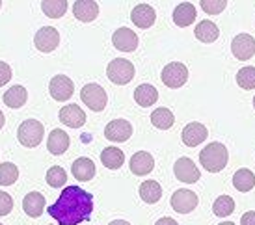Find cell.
<instances>
[{
	"mask_svg": "<svg viewBox=\"0 0 255 225\" xmlns=\"http://www.w3.org/2000/svg\"><path fill=\"white\" fill-rule=\"evenodd\" d=\"M71 173L77 181L88 183V181H92L93 177H95V164H93V160L86 158V156L77 158L71 166Z\"/></svg>",
	"mask_w": 255,
	"mask_h": 225,
	"instance_id": "obj_21",
	"label": "cell"
},
{
	"mask_svg": "<svg viewBox=\"0 0 255 225\" xmlns=\"http://www.w3.org/2000/svg\"><path fill=\"white\" fill-rule=\"evenodd\" d=\"M173 173L177 177L181 183H186V184H194L199 181V173L198 166L194 164V160H190L188 156H181L175 164H173Z\"/></svg>",
	"mask_w": 255,
	"mask_h": 225,
	"instance_id": "obj_7",
	"label": "cell"
},
{
	"mask_svg": "<svg viewBox=\"0 0 255 225\" xmlns=\"http://www.w3.org/2000/svg\"><path fill=\"white\" fill-rule=\"evenodd\" d=\"M134 101L143 108H149V106H153L158 101V92H156L155 86L142 84L134 90Z\"/></svg>",
	"mask_w": 255,
	"mask_h": 225,
	"instance_id": "obj_23",
	"label": "cell"
},
{
	"mask_svg": "<svg viewBox=\"0 0 255 225\" xmlns=\"http://www.w3.org/2000/svg\"><path fill=\"white\" fill-rule=\"evenodd\" d=\"M162 82L171 90H177V88H183L188 80V69L186 65L181 64V62H171L162 69Z\"/></svg>",
	"mask_w": 255,
	"mask_h": 225,
	"instance_id": "obj_6",
	"label": "cell"
},
{
	"mask_svg": "<svg viewBox=\"0 0 255 225\" xmlns=\"http://www.w3.org/2000/svg\"><path fill=\"white\" fill-rule=\"evenodd\" d=\"M207 136H209V130L205 128V125H201L198 121H192L183 128L181 140H183L186 147H196V145H199V143H203L207 140Z\"/></svg>",
	"mask_w": 255,
	"mask_h": 225,
	"instance_id": "obj_12",
	"label": "cell"
},
{
	"mask_svg": "<svg viewBox=\"0 0 255 225\" xmlns=\"http://www.w3.org/2000/svg\"><path fill=\"white\" fill-rule=\"evenodd\" d=\"M0 7H2V2H0Z\"/></svg>",
	"mask_w": 255,
	"mask_h": 225,
	"instance_id": "obj_44",
	"label": "cell"
},
{
	"mask_svg": "<svg viewBox=\"0 0 255 225\" xmlns=\"http://www.w3.org/2000/svg\"><path fill=\"white\" fill-rule=\"evenodd\" d=\"M58 115H60V121L65 127L80 128L86 123V113L78 105H65Z\"/></svg>",
	"mask_w": 255,
	"mask_h": 225,
	"instance_id": "obj_15",
	"label": "cell"
},
{
	"mask_svg": "<svg viewBox=\"0 0 255 225\" xmlns=\"http://www.w3.org/2000/svg\"><path fill=\"white\" fill-rule=\"evenodd\" d=\"M101 162L108 169H120L123 166V162H125V155L118 147H107L103 149V153H101Z\"/></svg>",
	"mask_w": 255,
	"mask_h": 225,
	"instance_id": "obj_26",
	"label": "cell"
},
{
	"mask_svg": "<svg viewBox=\"0 0 255 225\" xmlns=\"http://www.w3.org/2000/svg\"><path fill=\"white\" fill-rule=\"evenodd\" d=\"M13 209V199L7 192L0 190V216H7Z\"/></svg>",
	"mask_w": 255,
	"mask_h": 225,
	"instance_id": "obj_36",
	"label": "cell"
},
{
	"mask_svg": "<svg viewBox=\"0 0 255 225\" xmlns=\"http://www.w3.org/2000/svg\"><path fill=\"white\" fill-rule=\"evenodd\" d=\"M151 123H153V127L160 128V130H168V128L173 127L175 115H173L171 110H168V108H156V110H153V113H151Z\"/></svg>",
	"mask_w": 255,
	"mask_h": 225,
	"instance_id": "obj_28",
	"label": "cell"
},
{
	"mask_svg": "<svg viewBox=\"0 0 255 225\" xmlns=\"http://www.w3.org/2000/svg\"><path fill=\"white\" fill-rule=\"evenodd\" d=\"M108 225H130V224L125 222V220H114V222H110Z\"/></svg>",
	"mask_w": 255,
	"mask_h": 225,
	"instance_id": "obj_40",
	"label": "cell"
},
{
	"mask_svg": "<svg viewBox=\"0 0 255 225\" xmlns=\"http://www.w3.org/2000/svg\"><path fill=\"white\" fill-rule=\"evenodd\" d=\"M170 203L175 212H179V214H188V212H192L196 207H198L199 199H198V194H196V192L177 190V192H173Z\"/></svg>",
	"mask_w": 255,
	"mask_h": 225,
	"instance_id": "obj_10",
	"label": "cell"
},
{
	"mask_svg": "<svg viewBox=\"0 0 255 225\" xmlns=\"http://www.w3.org/2000/svg\"><path fill=\"white\" fill-rule=\"evenodd\" d=\"M155 225H179V224L173 218H168V216H166V218H160V220H158V222H156Z\"/></svg>",
	"mask_w": 255,
	"mask_h": 225,
	"instance_id": "obj_39",
	"label": "cell"
},
{
	"mask_svg": "<svg viewBox=\"0 0 255 225\" xmlns=\"http://www.w3.org/2000/svg\"><path fill=\"white\" fill-rule=\"evenodd\" d=\"M34 45L41 52H52L60 45V34H58V30L54 26H43V28H39L36 37H34Z\"/></svg>",
	"mask_w": 255,
	"mask_h": 225,
	"instance_id": "obj_11",
	"label": "cell"
},
{
	"mask_svg": "<svg viewBox=\"0 0 255 225\" xmlns=\"http://www.w3.org/2000/svg\"><path fill=\"white\" fill-rule=\"evenodd\" d=\"M201 9L209 15H218L222 13L224 9L227 7V2L226 0H201Z\"/></svg>",
	"mask_w": 255,
	"mask_h": 225,
	"instance_id": "obj_35",
	"label": "cell"
},
{
	"mask_svg": "<svg viewBox=\"0 0 255 225\" xmlns=\"http://www.w3.org/2000/svg\"><path fill=\"white\" fill-rule=\"evenodd\" d=\"M140 197L149 205L156 203L162 197V186L156 183V181H143L140 184Z\"/></svg>",
	"mask_w": 255,
	"mask_h": 225,
	"instance_id": "obj_27",
	"label": "cell"
},
{
	"mask_svg": "<svg viewBox=\"0 0 255 225\" xmlns=\"http://www.w3.org/2000/svg\"><path fill=\"white\" fill-rule=\"evenodd\" d=\"M233 186L239 192H250L255 186V175L254 171L248 168L239 169L233 175Z\"/></svg>",
	"mask_w": 255,
	"mask_h": 225,
	"instance_id": "obj_29",
	"label": "cell"
},
{
	"mask_svg": "<svg viewBox=\"0 0 255 225\" xmlns=\"http://www.w3.org/2000/svg\"><path fill=\"white\" fill-rule=\"evenodd\" d=\"M227 160H229V153H227V147L220 141H213L209 143L207 147L201 149L199 153V162L201 166L211 171V173H218L227 166Z\"/></svg>",
	"mask_w": 255,
	"mask_h": 225,
	"instance_id": "obj_2",
	"label": "cell"
},
{
	"mask_svg": "<svg viewBox=\"0 0 255 225\" xmlns=\"http://www.w3.org/2000/svg\"><path fill=\"white\" fill-rule=\"evenodd\" d=\"M218 225H235L233 222H222V224H218Z\"/></svg>",
	"mask_w": 255,
	"mask_h": 225,
	"instance_id": "obj_42",
	"label": "cell"
},
{
	"mask_svg": "<svg viewBox=\"0 0 255 225\" xmlns=\"http://www.w3.org/2000/svg\"><path fill=\"white\" fill-rule=\"evenodd\" d=\"M105 136L110 141H127L132 136V125L127 119H114L105 127Z\"/></svg>",
	"mask_w": 255,
	"mask_h": 225,
	"instance_id": "obj_14",
	"label": "cell"
},
{
	"mask_svg": "<svg viewBox=\"0 0 255 225\" xmlns=\"http://www.w3.org/2000/svg\"><path fill=\"white\" fill-rule=\"evenodd\" d=\"M213 212L218 218H227L235 212V199L231 196H220L213 203Z\"/></svg>",
	"mask_w": 255,
	"mask_h": 225,
	"instance_id": "obj_31",
	"label": "cell"
},
{
	"mask_svg": "<svg viewBox=\"0 0 255 225\" xmlns=\"http://www.w3.org/2000/svg\"><path fill=\"white\" fill-rule=\"evenodd\" d=\"M237 84L241 86L242 90H254L255 88V67L248 65V67H242L237 73Z\"/></svg>",
	"mask_w": 255,
	"mask_h": 225,
	"instance_id": "obj_34",
	"label": "cell"
},
{
	"mask_svg": "<svg viewBox=\"0 0 255 225\" xmlns=\"http://www.w3.org/2000/svg\"><path fill=\"white\" fill-rule=\"evenodd\" d=\"M73 13L78 21L82 22H92L97 19L99 15V4L93 0H77L73 4Z\"/></svg>",
	"mask_w": 255,
	"mask_h": 225,
	"instance_id": "obj_18",
	"label": "cell"
},
{
	"mask_svg": "<svg viewBox=\"0 0 255 225\" xmlns=\"http://www.w3.org/2000/svg\"><path fill=\"white\" fill-rule=\"evenodd\" d=\"M155 19H156L155 9L149 6V4H138V6H134V9L130 11V21L142 30L151 28V26L155 24Z\"/></svg>",
	"mask_w": 255,
	"mask_h": 225,
	"instance_id": "obj_16",
	"label": "cell"
},
{
	"mask_svg": "<svg viewBox=\"0 0 255 225\" xmlns=\"http://www.w3.org/2000/svg\"><path fill=\"white\" fill-rule=\"evenodd\" d=\"M19 179V168L11 162L0 164V186H11Z\"/></svg>",
	"mask_w": 255,
	"mask_h": 225,
	"instance_id": "obj_32",
	"label": "cell"
},
{
	"mask_svg": "<svg viewBox=\"0 0 255 225\" xmlns=\"http://www.w3.org/2000/svg\"><path fill=\"white\" fill-rule=\"evenodd\" d=\"M67 183V173H65L64 168L60 166H52L47 171V184L52 186V188H62Z\"/></svg>",
	"mask_w": 255,
	"mask_h": 225,
	"instance_id": "obj_33",
	"label": "cell"
},
{
	"mask_svg": "<svg viewBox=\"0 0 255 225\" xmlns=\"http://www.w3.org/2000/svg\"><path fill=\"white\" fill-rule=\"evenodd\" d=\"M11 67L6 64V62H0V86H6L11 78Z\"/></svg>",
	"mask_w": 255,
	"mask_h": 225,
	"instance_id": "obj_37",
	"label": "cell"
},
{
	"mask_svg": "<svg viewBox=\"0 0 255 225\" xmlns=\"http://www.w3.org/2000/svg\"><path fill=\"white\" fill-rule=\"evenodd\" d=\"M4 105L9 108H21L24 106V103L28 101V93L24 86H11L6 93H4Z\"/></svg>",
	"mask_w": 255,
	"mask_h": 225,
	"instance_id": "obj_24",
	"label": "cell"
},
{
	"mask_svg": "<svg viewBox=\"0 0 255 225\" xmlns=\"http://www.w3.org/2000/svg\"><path fill=\"white\" fill-rule=\"evenodd\" d=\"M194 34H196V37H198L201 43H213L218 39L220 28H218V24H214L213 21H201V22H198Z\"/></svg>",
	"mask_w": 255,
	"mask_h": 225,
	"instance_id": "obj_25",
	"label": "cell"
},
{
	"mask_svg": "<svg viewBox=\"0 0 255 225\" xmlns=\"http://www.w3.org/2000/svg\"><path fill=\"white\" fill-rule=\"evenodd\" d=\"M4 121H6L4 119V113H2V110H0V128L4 127Z\"/></svg>",
	"mask_w": 255,
	"mask_h": 225,
	"instance_id": "obj_41",
	"label": "cell"
},
{
	"mask_svg": "<svg viewBox=\"0 0 255 225\" xmlns=\"http://www.w3.org/2000/svg\"><path fill=\"white\" fill-rule=\"evenodd\" d=\"M93 212V196L80 186H65L56 203L49 207L50 218L60 225H78L88 222Z\"/></svg>",
	"mask_w": 255,
	"mask_h": 225,
	"instance_id": "obj_1",
	"label": "cell"
},
{
	"mask_svg": "<svg viewBox=\"0 0 255 225\" xmlns=\"http://www.w3.org/2000/svg\"><path fill=\"white\" fill-rule=\"evenodd\" d=\"M241 225H255V211L244 212L241 218Z\"/></svg>",
	"mask_w": 255,
	"mask_h": 225,
	"instance_id": "obj_38",
	"label": "cell"
},
{
	"mask_svg": "<svg viewBox=\"0 0 255 225\" xmlns=\"http://www.w3.org/2000/svg\"><path fill=\"white\" fill-rule=\"evenodd\" d=\"M196 15H198V11H196V6L192 2H181L173 9V22L181 28H184V26H190L192 22L196 21Z\"/></svg>",
	"mask_w": 255,
	"mask_h": 225,
	"instance_id": "obj_22",
	"label": "cell"
},
{
	"mask_svg": "<svg viewBox=\"0 0 255 225\" xmlns=\"http://www.w3.org/2000/svg\"><path fill=\"white\" fill-rule=\"evenodd\" d=\"M112 43H114V47L118 50H121V52H132V50L138 49L140 39H138V35H136L132 30L123 26V28H118L114 32Z\"/></svg>",
	"mask_w": 255,
	"mask_h": 225,
	"instance_id": "obj_13",
	"label": "cell"
},
{
	"mask_svg": "<svg viewBox=\"0 0 255 225\" xmlns=\"http://www.w3.org/2000/svg\"><path fill=\"white\" fill-rule=\"evenodd\" d=\"M49 92H50V97L54 99V101H69L71 95L75 93V84H73V80L69 77H65V75H56V77L50 80L49 84Z\"/></svg>",
	"mask_w": 255,
	"mask_h": 225,
	"instance_id": "obj_8",
	"label": "cell"
},
{
	"mask_svg": "<svg viewBox=\"0 0 255 225\" xmlns=\"http://www.w3.org/2000/svg\"><path fill=\"white\" fill-rule=\"evenodd\" d=\"M107 77L114 84L125 86L134 78V65L125 58H114L107 67Z\"/></svg>",
	"mask_w": 255,
	"mask_h": 225,
	"instance_id": "obj_4",
	"label": "cell"
},
{
	"mask_svg": "<svg viewBox=\"0 0 255 225\" xmlns=\"http://www.w3.org/2000/svg\"><path fill=\"white\" fill-rule=\"evenodd\" d=\"M231 52L237 60H250L255 54V39L250 34H239L231 41Z\"/></svg>",
	"mask_w": 255,
	"mask_h": 225,
	"instance_id": "obj_9",
	"label": "cell"
},
{
	"mask_svg": "<svg viewBox=\"0 0 255 225\" xmlns=\"http://www.w3.org/2000/svg\"><path fill=\"white\" fill-rule=\"evenodd\" d=\"M69 134L62 130V128H54L52 132L49 134V140H47V149L52 155H64L65 151L69 149Z\"/></svg>",
	"mask_w": 255,
	"mask_h": 225,
	"instance_id": "obj_20",
	"label": "cell"
},
{
	"mask_svg": "<svg viewBox=\"0 0 255 225\" xmlns=\"http://www.w3.org/2000/svg\"><path fill=\"white\" fill-rule=\"evenodd\" d=\"M43 136H45V128L37 119H26L19 125V130H17V138H19V143L24 145V147H37L41 143Z\"/></svg>",
	"mask_w": 255,
	"mask_h": 225,
	"instance_id": "obj_3",
	"label": "cell"
},
{
	"mask_svg": "<svg viewBox=\"0 0 255 225\" xmlns=\"http://www.w3.org/2000/svg\"><path fill=\"white\" fill-rule=\"evenodd\" d=\"M128 166H130V171L134 175H149L155 168V158L147 151H138V153L132 155Z\"/></svg>",
	"mask_w": 255,
	"mask_h": 225,
	"instance_id": "obj_17",
	"label": "cell"
},
{
	"mask_svg": "<svg viewBox=\"0 0 255 225\" xmlns=\"http://www.w3.org/2000/svg\"><path fill=\"white\" fill-rule=\"evenodd\" d=\"M45 205L47 203H45L43 194H39V192H30L22 199V211H24V214H28L30 218H39L43 214V211H45Z\"/></svg>",
	"mask_w": 255,
	"mask_h": 225,
	"instance_id": "obj_19",
	"label": "cell"
},
{
	"mask_svg": "<svg viewBox=\"0 0 255 225\" xmlns=\"http://www.w3.org/2000/svg\"><path fill=\"white\" fill-rule=\"evenodd\" d=\"M41 9L50 19H60L67 11V2L65 0H45L41 2Z\"/></svg>",
	"mask_w": 255,
	"mask_h": 225,
	"instance_id": "obj_30",
	"label": "cell"
},
{
	"mask_svg": "<svg viewBox=\"0 0 255 225\" xmlns=\"http://www.w3.org/2000/svg\"><path fill=\"white\" fill-rule=\"evenodd\" d=\"M254 108H255V97H254Z\"/></svg>",
	"mask_w": 255,
	"mask_h": 225,
	"instance_id": "obj_43",
	"label": "cell"
},
{
	"mask_svg": "<svg viewBox=\"0 0 255 225\" xmlns=\"http://www.w3.org/2000/svg\"><path fill=\"white\" fill-rule=\"evenodd\" d=\"M80 99L84 101V105L93 110V112H101L107 108L108 103V95L107 92L101 88L99 84H86L82 90H80Z\"/></svg>",
	"mask_w": 255,
	"mask_h": 225,
	"instance_id": "obj_5",
	"label": "cell"
},
{
	"mask_svg": "<svg viewBox=\"0 0 255 225\" xmlns=\"http://www.w3.org/2000/svg\"><path fill=\"white\" fill-rule=\"evenodd\" d=\"M0 225H2V224H0Z\"/></svg>",
	"mask_w": 255,
	"mask_h": 225,
	"instance_id": "obj_45",
	"label": "cell"
}]
</instances>
